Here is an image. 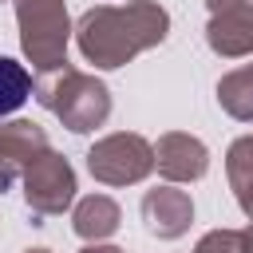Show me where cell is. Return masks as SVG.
I'll use <instances>...</instances> for the list:
<instances>
[{"instance_id": "1", "label": "cell", "mask_w": 253, "mask_h": 253, "mask_svg": "<svg viewBox=\"0 0 253 253\" xmlns=\"http://www.w3.org/2000/svg\"><path fill=\"white\" fill-rule=\"evenodd\" d=\"M170 36V12L158 0H126V4H95L75 24V43L87 63L99 71L126 67L134 55L158 47Z\"/></svg>"}, {"instance_id": "2", "label": "cell", "mask_w": 253, "mask_h": 253, "mask_svg": "<svg viewBox=\"0 0 253 253\" xmlns=\"http://www.w3.org/2000/svg\"><path fill=\"white\" fill-rule=\"evenodd\" d=\"M36 103L43 111H51L71 134H87L95 126H103L111 119V87L99 75H87L71 63H63L59 71H47L36 79L32 87Z\"/></svg>"}, {"instance_id": "3", "label": "cell", "mask_w": 253, "mask_h": 253, "mask_svg": "<svg viewBox=\"0 0 253 253\" xmlns=\"http://www.w3.org/2000/svg\"><path fill=\"white\" fill-rule=\"evenodd\" d=\"M16 4V28H20V51L24 59L47 75L67 63V43H71V16L67 0H12Z\"/></svg>"}, {"instance_id": "4", "label": "cell", "mask_w": 253, "mask_h": 253, "mask_svg": "<svg viewBox=\"0 0 253 253\" xmlns=\"http://www.w3.org/2000/svg\"><path fill=\"white\" fill-rule=\"evenodd\" d=\"M20 182H24V202L32 210V225H43V217H55L75 206V190H79L75 166L51 146L28 162Z\"/></svg>"}, {"instance_id": "5", "label": "cell", "mask_w": 253, "mask_h": 253, "mask_svg": "<svg viewBox=\"0 0 253 253\" xmlns=\"http://www.w3.org/2000/svg\"><path fill=\"white\" fill-rule=\"evenodd\" d=\"M150 170H154V142H146L134 130L103 134L87 150V174L103 186H134L150 178Z\"/></svg>"}, {"instance_id": "6", "label": "cell", "mask_w": 253, "mask_h": 253, "mask_svg": "<svg viewBox=\"0 0 253 253\" xmlns=\"http://www.w3.org/2000/svg\"><path fill=\"white\" fill-rule=\"evenodd\" d=\"M154 170L170 186L198 182V178L210 174V146L190 130H166L154 142Z\"/></svg>"}, {"instance_id": "7", "label": "cell", "mask_w": 253, "mask_h": 253, "mask_svg": "<svg viewBox=\"0 0 253 253\" xmlns=\"http://www.w3.org/2000/svg\"><path fill=\"white\" fill-rule=\"evenodd\" d=\"M142 221H146V233L158 237V241H178L182 233H190L194 225V202L186 190L178 186H154L142 194Z\"/></svg>"}, {"instance_id": "8", "label": "cell", "mask_w": 253, "mask_h": 253, "mask_svg": "<svg viewBox=\"0 0 253 253\" xmlns=\"http://www.w3.org/2000/svg\"><path fill=\"white\" fill-rule=\"evenodd\" d=\"M40 150H47V130L40 123H32V119L0 123V194L20 182V174L28 170V162Z\"/></svg>"}, {"instance_id": "9", "label": "cell", "mask_w": 253, "mask_h": 253, "mask_svg": "<svg viewBox=\"0 0 253 253\" xmlns=\"http://www.w3.org/2000/svg\"><path fill=\"white\" fill-rule=\"evenodd\" d=\"M206 43L221 59H245V55H253V4H229L221 12H210Z\"/></svg>"}, {"instance_id": "10", "label": "cell", "mask_w": 253, "mask_h": 253, "mask_svg": "<svg viewBox=\"0 0 253 253\" xmlns=\"http://www.w3.org/2000/svg\"><path fill=\"white\" fill-rule=\"evenodd\" d=\"M119 225H123V210H119V202L111 194H87V198H79L71 206V229L87 245L107 241Z\"/></svg>"}, {"instance_id": "11", "label": "cell", "mask_w": 253, "mask_h": 253, "mask_svg": "<svg viewBox=\"0 0 253 253\" xmlns=\"http://www.w3.org/2000/svg\"><path fill=\"white\" fill-rule=\"evenodd\" d=\"M225 178L241 206V213L253 221V134H241L225 150Z\"/></svg>"}, {"instance_id": "12", "label": "cell", "mask_w": 253, "mask_h": 253, "mask_svg": "<svg viewBox=\"0 0 253 253\" xmlns=\"http://www.w3.org/2000/svg\"><path fill=\"white\" fill-rule=\"evenodd\" d=\"M217 103L229 119L253 123V63H241L217 79Z\"/></svg>"}, {"instance_id": "13", "label": "cell", "mask_w": 253, "mask_h": 253, "mask_svg": "<svg viewBox=\"0 0 253 253\" xmlns=\"http://www.w3.org/2000/svg\"><path fill=\"white\" fill-rule=\"evenodd\" d=\"M32 87H36V83H32V71H28L24 63L0 55V119L12 115V111H20V107L32 99Z\"/></svg>"}, {"instance_id": "14", "label": "cell", "mask_w": 253, "mask_h": 253, "mask_svg": "<svg viewBox=\"0 0 253 253\" xmlns=\"http://www.w3.org/2000/svg\"><path fill=\"white\" fill-rule=\"evenodd\" d=\"M194 253H245V237H241V229H210V233H202Z\"/></svg>"}, {"instance_id": "15", "label": "cell", "mask_w": 253, "mask_h": 253, "mask_svg": "<svg viewBox=\"0 0 253 253\" xmlns=\"http://www.w3.org/2000/svg\"><path fill=\"white\" fill-rule=\"evenodd\" d=\"M79 253H126V249H119V245H103V241H95V245H83Z\"/></svg>"}, {"instance_id": "16", "label": "cell", "mask_w": 253, "mask_h": 253, "mask_svg": "<svg viewBox=\"0 0 253 253\" xmlns=\"http://www.w3.org/2000/svg\"><path fill=\"white\" fill-rule=\"evenodd\" d=\"M229 4H253V0H206L210 12H221V8H229Z\"/></svg>"}, {"instance_id": "17", "label": "cell", "mask_w": 253, "mask_h": 253, "mask_svg": "<svg viewBox=\"0 0 253 253\" xmlns=\"http://www.w3.org/2000/svg\"><path fill=\"white\" fill-rule=\"evenodd\" d=\"M241 237H245V253H253V221L241 229Z\"/></svg>"}, {"instance_id": "18", "label": "cell", "mask_w": 253, "mask_h": 253, "mask_svg": "<svg viewBox=\"0 0 253 253\" xmlns=\"http://www.w3.org/2000/svg\"><path fill=\"white\" fill-rule=\"evenodd\" d=\"M24 253H51V249H43V245H36V249H24Z\"/></svg>"}]
</instances>
